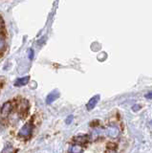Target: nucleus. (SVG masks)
I'll use <instances>...</instances> for the list:
<instances>
[{
  "label": "nucleus",
  "instance_id": "423d86ee",
  "mask_svg": "<svg viewBox=\"0 0 152 153\" xmlns=\"http://www.w3.org/2000/svg\"><path fill=\"white\" fill-rule=\"evenodd\" d=\"M80 151H82V147L79 146H72V149H71V152L72 153H79Z\"/></svg>",
  "mask_w": 152,
  "mask_h": 153
},
{
  "label": "nucleus",
  "instance_id": "6e6552de",
  "mask_svg": "<svg viewBox=\"0 0 152 153\" xmlns=\"http://www.w3.org/2000/svg\"><path fill=\"white\" fill-rule=\"evenodd\" d=\"M73 116H72V115H71V116H69L68 118H67V120H66V123H72V121H73Z\"/></svg>",
  "mask_w": 152,
  "mask_h": 153
},
{
  "label": "nucleus",
  "instance_id": "9b49d317",
  "mask_svg": "<svg viewBox=\"0 0 152 153\" xmlns=\"http://www.w3.org/2000/svg\"><path fill=\"white\" fill-rule=\"evenodd\" d=\"M0 25H1V22H0Z\"/></svg>",
  "mask_w": 152,
  "mask_h": 153
},
{
  "label": "nucleus",
  "instance_id": "0eeeda50",
  "mask_svg": "<svg viewBox=\"0 0 152 153\" xmlns=\"http://www.w3.org/2000/svg\"><path fill=\"white\" fill-rule=\"evenodd\" d=\"M4 47H5V41H4V38L2 36H0V51H1Z\"/></svg>",
  "mask_w": 152,
  "mask_h": 153
},
{
  "label": "nucleus",
  "instance_id": "20e7f679",
  "mask_svg": "<svg viewBox=\"0 0 152 153\" xmlns=\"http://www.w3.org/2000/svg\"><path fill=\"white\" fill-rule=\"evenodd\" d=\"M30 80V76H24V78H21V79H18L16 80L15 82V85L16 86H23V85H26L28 82H29Z\"/></svg>",
  "mask_w": 152,
  "mask_h": 153
},
{
  "label": "nucleus",
  "instance_id": "9d476101",
  "mask_svg": "<svg viewBox=\"0 0 152 153\" xmlns=\"http://www.w3.org/2000/svg\"><path fill=\"white\" fill-rule=\"evenodd\" d=\"M29 57L30 59H32L33 57H34V52H33V50H30V54H29Z\"/></svg>",
  "mask_w": 152,
  "mask_h": 153
},
{
  "label": "nucleus",
  "instance_id": "f03ea898",
  "mask_svg": "<svg viewBox=\"0 0 152 153\" xmlns=\"http://www.w3.org/2000/svg\"><path fill=\"white\" fill-rule=\"evenodd\" d=\"M59 97V91L58 90H54V91H52V92L47 96V98H46V102L50 104L54 102V100H56V99H58Z\"/></svg>",
  "mask_w": 152,
  "mask_h": 153
},
{
  "label": "nucleus",
  "instance_id": "f257e3e1",
  "mask_svg": "<svg viewBox=\"0 0 152 153\" xmlns=\"http://www.w3.org/2000/svg\"><path fill=\"white\" fill-rule=\"evenodd\" d=\"M33 131V126L31 123H26L25 126H23L22 128L19 131V136L22 137H29Z\"/></svg>",
  "mask_w": 152,
  "mask_h": 153
},
{
  "label": "nucleus",
  "instance_id": "7ed1b4c3",
  "mask_svg": "<svg viewBox=\"0 0 152 153\" xmlns=\"http://www.w3.org/2000/svg\"><path fill=\"white\" fill-rule=\"evenodd\" d=\"M99 95L94 96L93 98L90 99V100L87 103V109L88 110H92L97 105V103L99 102Z\"/></svg>",
  "mask_w": 152,
  "mask_h": 153
},
{
  "label": "nucleus",
  "instance_id": "1a4fd4ad",
  "mask_svg": "<svg viewBox=\"0 0 152 153\" xmlns=\"http://www.w3.org/2000/svg\"><path fill=\"white\" fill-rule=\"evenodd\" d=\"M145 98L146 99H152V92H148L145 95Z\"/></svg>",
  "mask_w": 152,
  "mask_h": 153
},
{
  "label": "nucleus",
  "instance_id": "39448f33",
  "mask_svg": "<svg viewBox=\"0 0 152 153\" xmlns=\"http://www.w3.org/2000/svg\"><path fill=\"white\" fill-rule=\"evenodd\" d=\"M11 109H12L11 103H10V102H7V103H5V104H4L3 106H2V108H1V113H2L3 115H8L9 113H10Z\"/></svg>",
  "mask_w": 152,
  "mask_h": 153
}]
</instances>
